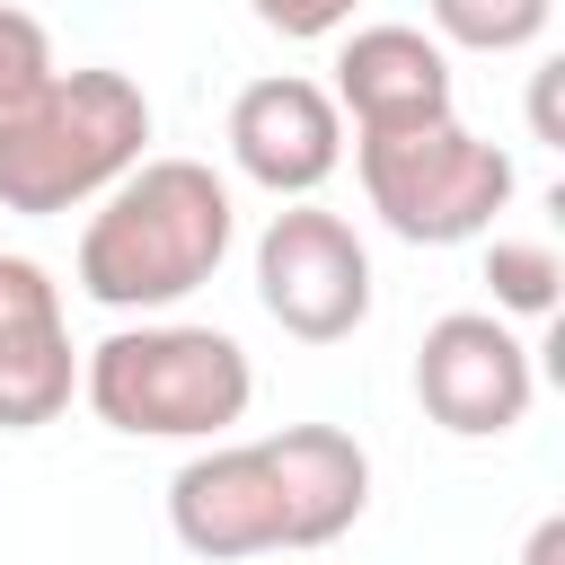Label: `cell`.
<instances>
[{"instance_id":"cell-1","label":"cell","mask_w":565,"mask_h":565,"mask_svg":"<svg viewBox=\"0 0 565 565\" xmlns=\"http://www.w3.org/2000/svg\"><path fill=\"white\" fill-rule=\"evenodd\" d=\"M230 238H238V212L203 159H141L97 194L79 230V291L97 309H177L221 274Z\"/></svg>"},{"instance_id":"cell-2","label":"cell","mask_w":565,"mask_h":565,"mask_svg":"<svg viewBox=\"0 0 565 565\" xmlns=\"http://www.w3.org/2000/svg\"><path fill=\"white\" fill-rule=\"evenodd\" d=\"M79 397L97 406V424H115L132 441H221L247 415L256 371H247L238 335L168 318V327H115L106 344H88Z\"/></svg>"},{"instance_id":"cell-3","label":"cell","mask_w":565,"mask_h":565,"mask_svg":"<svg viewBox=\"0 0 565 565\" xmlns=\"http://www.w3.org/2000/svg\"><path fill=\"white\" fill-rule=\"evenodd\" d=\"M150 141V97L124 71H53V88L0 132V212H71L97 203L115 177L141 168Z\"/></svg>"},{"instance_id":"cell-4","label":"cell","mask_w":565,"mask_h":565,"mask_svg":"<svg viewBox=\"0 0 565 565\" xmlns=\"http://www.w3.org/2000/svg\"><path fill=\"white\" fill-rule=\"evenodd\" d=\"M353 168H362L371 212L406 247H459V238L494 230V212L512 203V150L477 141L459 115L415 124V132H362Z\"/></svg>"},{"instance_id":"cell-5","label":"cell","mask_w":565,"mask_h":565,"mask_svg":"<svg viewBox=\"0 0 565 565\" xmlns=\"http://www.w3.org/2000/svg\"><path fill=\"white\" fill-rule=\"evenodd\" d=\"M256 300L282 335L300 344H344L362 318H371V256L353 238V221L318 212V203H291L265 221L256 238Z\"/></svg>"},{"instance_id":"cell-6","label":"cell","mask_w":565,"mask_h":565,"mask_svg":"<svg viewBox=\"0 0 565 565\" xmlns=\"http://www.w3.org/2000/svg\"><path fill=\"white\" fill-rule=\"evenodd\" d=\"M415 397L441 433L459 441H494L530 415L539 397V371H530V344L494 318V309H450L424 327V353H415Z\"/></svg>"},{"instance_id":"cell-7","label":"cell","mask_w":565,"mask_h":565,"mask_svg":"<svg viewBox=\"0 0 565 565\" xmlns=\"http://www.w3.org/2000/svg\"><path fill=\"white\" fill-rule=\"evenodd\" d=\"M168 530H177V547H194V556H212V565L291 547V539H282L274 450H265V441H212V450H194V459L168 477Z\"/></svg>"},{"instance_id":"cell-8","label":"cell","mask_w":565,"mask_h":565,"mask_svg":"<svg viewBox=\"0 0 565 565\" xmlns=\"http://www.w3.org/2000/svg\"><path fill=\"white\" fill-rule=\"evenodd\" d=\"M230 159H238L247 185L309 203V194L335 177V159H344V115H335V97H327L318 79H300V71L247 79L238 106H230Z\"/></svg>"},{"instance_id":"cell-9","label":"cell","mask_w":565,"mask_h":565,"mask_svg":"<svg viewBox=\"0 0 565 565\" xmlns=\"http://www.w3.org/2000/svg\"><path fill=\"white\" fill-rule=\"evenodd\" d=\"M79 353L62 327V282L35 256H0V433H35L71 406Z\"/></svg>"},{"instance_id":"cell-10","label":"cell","mask_w":565,"mask_h":565,"mask_svg":"<svg viewBox=\"0 0 565 565\" xmlns=\"http://www.w3.org/2000/svg\"><path fill=\"white\" fill-rule=\"evenodd\" d=\"M335 115L353 132H415L450 115V53L424 26H353L335 44Z\"/></svg>"},{"instance_id":"cell-11","label":"cell","mask_w":565,"mask_h":565,"mask_svg":"<svg viewBox=\"0 0 565 565\" xmlns=\"http://www.w3.org/2000/svg\"><path fill=\"white\" fill-rule=\"evenodd\" d=\"M265 450H274V477H282V539L291 547H327V539H344L362 521L371 459H362L353 433H335V424H282V433H265Z\"/></svg>"},{"instance_id":"cell-12","label":"cell","mask_w":565,"mask_h":565,"mask_svg":"<svg viewBox=\"0 0 565 565\" xmlns=\"http://www.w3.org/2000/svg\"><path fill=\"white\" fill-rule=\"evenodd\" d=\"M424 9H433V44L459 53H521L556 18V0H424Z\"/></svg>"},{"instance_id":"cell-13","label":"cell","mask_w":565,"mask_h":565,"mask_svg":"<svg viewBox=\"0 0 565 565\" xmlns=\"http://www.w3.org/2000/svg\"><path fill=\"white\" fill-rule=\"evenodd\" d=\"M486 282H494V309H512V318H547L565 265H556L547 238H494V247H486Z\"/></svg>"},{"instance_id":"cell-14","label":"cell","mask_w":565,"mask_h":565,"mask_svg":"<svg viewBox=\"0 0 565 565\" xmlns=\"http://www.w3.org/2000/svg\"><path fill=\"white\" fill-rule=\"evenodd\" d=\"M44 88H53V35H44V18H26V9L0 0V132H9Z\"/></svg>"},{"instance_id":"cell-15","label":"cell","mask_w":565,"mask_h":565,"mask_svg":"<svg viewBox=\"0 0 565 565\" xmlns=\"http://www.w3.org/2000/svg\"><path fill=\"white\" fill-rule=\"evenodd\" d=\"M274 35H291V44H318V35H344V18H353V0H247Z\"/></svg>"},{"instance_id":"cell-16","label":"cell","mask_w":565,"mask_h":565,"mask_svg":"<svg viewBox=\"0 0 565 565\" xmlns=\"http://www.w3.org/2000/svg\"><path fill=\"white\" fill-rule=\"evenodd\" d=\"M530 124H539V141H556V62H539V88H530Z\"/></svg>"},{"instance_id":"cell-17","label":"cell","mask_w":565,"mask_h":565,"mask_svg":"<svg viewBox=\"0 0 565 565\" xmlns=\"http://www.w3.org/2000/svg\"><path fill=\"white\" fill-rule=\"evenodd\" d=\"M521 565H565V521H539L530 547H521Z\"/></svg>"}]
</instances>
